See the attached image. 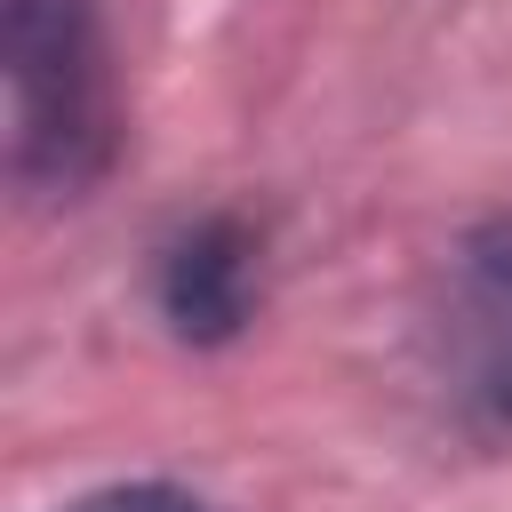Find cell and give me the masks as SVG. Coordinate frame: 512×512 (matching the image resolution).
Wrapping results in <instances>:
<instances>
[{"instance_id":"277c9868","label":"cell","mask_w":512,"mask_h":512,"mask_svg":"<svg viewBox=\"0 0 512 512\" xmlns=\"http://www.w3.org/2000/svg\"><path fill=\"white\" fill-rule=\"evenodd\" d=\"M56 512H216V504L200 488H184V480H112V488H88V496H72Z\"/></svg>"},{"instance_id":"7a4b0ae2","label":"cell","mask_w":512,"mask_h":512,"mask_svg":"<svg viewBox=\"0 0 512 512\" xmlns=\"http://www.w3.org/2000/svg\"><path fill=\"white\" fill-rule=\"evenodd\" d=\"M424 376L464 440L512 448V208L440 248L424 296Z\"/></svg>"},{"instance_id":"3957f363","label":"cell","mask_w":512,"mask_h":512,"mask_svg":"<svg viewBox=\"0 0 512 512\" xmlns=\"http://www.w3.org/2000/svg\"><path fill=\"white\" fill-rule=\"evenodd\" d=\"M264 304V232L232 208L184 216L160 248H152V312L176 344L216 352L232 336H248Z\"/></svg>"},{"instance_id":"6da1fadb","label":"cell","mask_w":512,"mask_h":512,"mask_svg":"<svg viewBox=\"0 0 512 512\" xmlns=\"http://www.w3.org/2000/svg\"><path fill=\"white\" fill-rule=\"evenodd\" d=\"M8 184L24 200H80L120 160V80L104 0H8Z\"/></svg>"}]
</instances>
